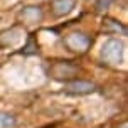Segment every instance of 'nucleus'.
<instances>
[{"mask_svg":"<svg viewBox=\"0 0 128 128\" xmlns=\"http://www.w3.org/2000/svg\"><path fill=\"white\" fill-rule=\"evenodd\" d=\"M93 86H90V84H83V83H79V84H74L71 90L72 91H79V93H86V91H90Z\"/></svg>","mask_w":128,"mask_h":128,"instance_id":"f03ea898","label":"nucleus"},{"mask_svg":"<svg viewBox=\"0 0 128 128\" xmlns=\"http://www.w3.org/2000/svg\"><path fill=\"white\" fill-rule=\"evenodd\" d=\"M0 128H14V118L10 115H0Z\"/></svg>","mask_w":128,"mask_h":128,"instance_id":"f257e3e1","label":"nucleus"}]
</instances>
